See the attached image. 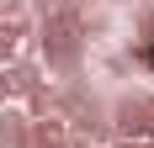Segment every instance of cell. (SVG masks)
Returning a JSON list of instances; mask_svg holds the SVG:
<instances>
[{
    "label": "cell",
    "instance_id": "obj_6",
    "mask_svg": "<svg viewBox=\"0 0 154 148\" xmlns=\"http://www.w3.org/2000/svg\"><path fill=\"white\" fill-rule=\"evenodd\" d=\"M32 21H53V16H69L75 11V0H27Z\"/></svg>",
    "mask_w": 154,
    "mask_h": 148
},
{
    "label": "cell",
    "instance_id": "obj_5",
    "mask_svg": "<svg viewBox=\"0 0 154 148\" xmlns=\"http://www.w3.org/2000/svg\"><path fill=\"white\" fill-rule=\"evenodd\" d=\"M96 74H101V79H133V74H128L122 48H112V53H96Z\"/></svg>",
    "mask_w": 154,
    "mask_h": 148
},
{
    "label": "cell",
    "instance_id": "obj_2",
    "mask_svg": "<svg viewBox=\"0 0 154 148\" xmlns=\"http://www.w3.org/2000/svg\"><path fill=\"white\" fill-rule=\"evenodd\" d=\"M43 79H48V74H43V64H37V58H11V64H0V90H5V106H11V101H27Z\"/></svg>",
    "mask_w": 154,
    "mask_h": 148
},
{
    "label": "cell",
    "instance_id": "obj_9",
    "mask_svg": "<svg viewBox=\"0 0 154 148\" xmlns=\"http://www.w3.org/2000/svg\"><path fill=\"white\" fill-rule=\"evenodd\" d=\"M138 148H154V143H138Z\"/></svg>",
    "mask_w": 154,
    "mask_h": 148
},
{
    "label": "cell",
    "instance_id": "obj_4",
    "mask_svg": "<svg viewBox=\"0 0 154 148\" xmlns=\"http://www.w3.org/2000/svg\"><path fill=\"white\" fill-rule=\"evenodd\" d=\"M32 148H69V122H64V117L32 122Z\"/></svg>",
    "mask_w": 154,
    "mask_h": 148
},
{
    "label": "cell",
    "instance_id": "obj_7",
    "mask_svg": "<svg viewBox=\"0 0 154 148\" xmlns=\"http://www.w3.org/2000/svg\"><path fill=\"white\" fill-rule=\"evenodd\" d=\"M16 48H21V32H16L11 21H0V64H11V58H16Z\"/></svg>",
    "mask_w": 154,
    "mask_h": 148
},
{
    "label": "cell",
    "instance_id": "obj_3",
    "mask_svg": "<svg viewBox=\"0 0 154 148\" xmlns=\"http://www.w3.org/2000/svg\"><path fill=\"white\" fill-rule=\"evenodd\" d=\"M0 148H32V122L21 106H0Z\"/></svg>",
    "mask_w": 154,
    "mask_h": 148
},
{
    "label": "cell",
    "instance_id": "obj_1",
    "mask_svg": "<svg viewBox=\"0 0 154 148\" xmlns=\"http://www.w3.org/2000/svg\"><path fill=\"white\" fill-rule=\"evenodd\" d=\"M106 127H112V143H154V90H138V85L112 90Z\"/></svg>",
    "mask_w": 154,
    "mask_h": 148
},
{
    "label": "cell",
    "instance_id": "obj_8",
    "mask_svg": "<svg viewBox=\"0 0 154 148\" xmlns=\"http://www.w3.org/2000/svg\"><path fill=\"white\" fill-rule=\"evenodd\" d=\"M0 106H5V90H0Z\"/></svg>",
    "mask_w": 154,
    "mask_h": 148
}]
</instances>
